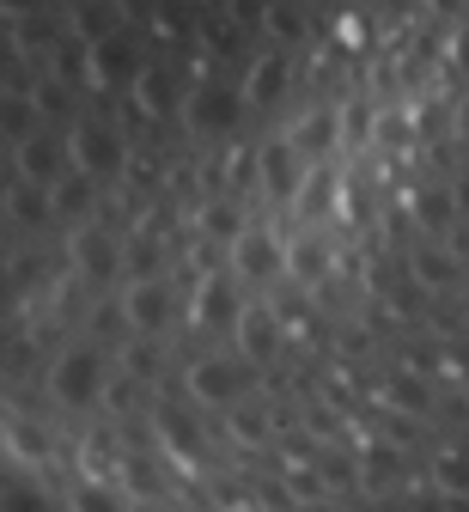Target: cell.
Instances as JSON below:
<instances>
[{
  "label": "cell",
  "instance_id": "13",
  "mask_svg": "<svg viewBox=\"0 0 469 512\" xmlns=\"http://www.w3.org/2000/svg\"><path fill=\"white\" fill-rule=\"evenodd\" d=\"M13 159H19V177L25 183H55V177H67L74 171V159H67V141H55V135H25V141H13Z\"/></svg>",
  "mask_w": 469,
  "mask_h": 512
},
{
  "label": "cell",
  "instance_id": "25",
  "mask_svg": "<svg viewBox=\"0 0 469 512\" xmlns=\"http://www.w3.org/2000/svg\"><path fill=\"white\" fill-rule=\"evenodd\" d=\"M268 31H275V43H293V37L305 31L299 7H287V0H275V7H268Z\"/></svg>",
  "mask_w": 469,
  "mask_h": 512
},
{
  "label": "cell",
  "instance_id": "4",
  "mask_svg": "<svg viewBox=\"0 0 469 512\" xmlns=\"http://www.w3.org/2000/svg\"><path fill=\"white\" fill-rule=\"evenodd\" d=\"M67 159H74V171H86L92 183L116 177L128 165V141L116 122H74V135H67Z\"/></svg>",
  "mask_w": 469,
  "mask_h": 512
},
{
  "label": "cell",
  "instance_id": "31",
  "mask_svg": "<svg viewBox=\"0 0 469 512\" xmlns=\"http://www.w3.org/2000/svg\"><path fill=\"white\" fill-rule=\"evenodd\" d=\"M299 512H329V506H299Z\"/></svg>",
  "mask_w": 469,
  "mask_h": 512
},
{
  "label": "cell",
  "instance_id": "26",
  "mask_svg": "<svg viewBox=\"0 0 469 512\" xmlns=\"http://www.w3.org/2000/svg\"><path fill=\"white\" fill-rule=\"evenodd\" d=\"M232 427H238V439H250V445H256V439H262V433H268V421H262V415H256V409H244V403H238V409H232Z\"/></svg>",
  "mask_w": 469,
  "mask_h": 512
},
{
  "label": "cell",
  "instance_id": "5",
  "mask_svg": "<svg viewBox=\"0 0 469 512\" xmlns=\"http://www.w3.org/2000/svg\"><path fill=\"white\" fill-rule=\"evenodd\" d=\"M232 275L238 281H275V275H287V238H275V226H244L232 244Z\"/></svg>",
  "mask_w": 469,
  "mask_h": 512
},
{
  "label": "cell",
  "instance_id": "12",
  "mask_svg": "<svg viewBox=\"0 0 469 512\" xmlns=\"http://www.w3.org/2000/svg\"><path fill=\"white\" fill-rule=\"evenodd\" d=\"M287 86H293V61H287V49H262L250 68H244V80H238V92H244V104H250V110L281 104V98H287Z\"/></svg>",
  "mask_w": 469,
  "mask_h": 512
},
{
  "label": "cell",
  "instance_id": "2",
  "mask_svg": "<svg viewBox=\"0 0 469 512\" xmlns=\"http://www.w3.org/2000/svg\"><path fill=\"white\" fill-rule=\"evenodd\" d=\"M244 384H250V360L244 354H201L183 372V391L201 409H238L244 403Z\"/></svg>",
  "mask_w": 469,
  "mask_h": 512
},
{
  "label": "cell",
  "instance_id": "30",
  "mask_svg": "<svg viewBox=\"0 0 469 512\" xmlns=\"http://www.w3.org/2000/svg\"><path fill=\"white\" fill-rule=\"evenodd\" d=\"M433 7H439V13H451V7H457V0H433Z\"/></svg>",
  "mask_w": 469,
  "mask_h": 512
},
{
  "label": "cell",
  "instance_id": "19",
  "mask_svg": "<svg viewBox=\"0 0 469 512\" xmlns=\"http://www.w3.org/2000/svg\"><path fill=\"white\" fill-rule=\"evenodd\" d=\"M195 226H201V232H208L214 244H232V238H238V232H244L250 220H244V214H238L232 202H201V214H195Z\"/></svg>",
  "mask_w": 469,
  "mask_h": 512
},
{
  "label": "cell",
  "instance_id": "14",
  "mask_svg": "<svg viewBox=\"0 0 469 512\" xmlns=\"http://www.w3.org/2000/svg\"><path fill=\"white\" fill-rule=\"evenodd\" d=\"M232 342H238V354L250 366L275 360V348H281V317H275V305H244V317L232 324Z\"/></svg>",
  "mask_w": 469,
  "mask_h": 512
},
{
  "label": "cell",
  "instance_id": "27",
  "mask_svg": "<svg viewBox=\"0 0 469 512\" xmlns=\"http://www.w3.org/2000/svg\"><path fill=\"white\" fill-rule=\"evenodd\" d=\"M7 512H43V494L25 488V482H13V488H7Z\"/></svg>",
  "mask_w": 469,
  "mask_h": 512
},
{
  "label": "cell",
  "instance_id": "9",
  "mask_svg": "<svg viewBox=\"0 0 469 512\" xmlns=\"http://www.w3.org/2000/svg\"><path fill=\"white\" fill-rule=\"evenodd\" d=\"M238 317H244V299H238V287L220 269L195 281V293H189V324L195 330H232Z\"/></svg>",
  "mask_w": 469,
  "mask_h": 512
},
{
  "label": "cell",
  "instance_id": "10",
  "mask_svg": "<svg viewBox=\"0 0 469 512\" xmlns=\"http://www.w3.org/2000/svg\"><path fill=\"white\" fill-rule=\"evenodd\" d=\"M67 256H74V269H80L86 281H110V275H122V263H128V244H122L110 226H80Z\"/></svg>",
  "mask_w": 469,
  "mask_h": 512
},
{
  "label": "cell",
  "instance_id": "18",
  "mask_svg": "<svg viewBox=\"0 0 469 512\" xmlns=\"http://www.w3.org/2000/svg\"><path fill=\"white\" fill-rule=\"evenodd\" d=\"M384 403L402 409V415H427L433 397H427V384H421L415 372H390V378H384Z\"/></svg>",
  "mask_w": 469,
  "mask_h": 512
},
{
  "label": "cell",
  "instance_id": "29",
  "mask_svg": "<svg viewBox=\"0 0 469 512\" xmlns=\"http://www.w3.org/2000/svg\"><path fill=\"white\" fill-rule=\"evenodd\" d=\"M457 135H463V141H469V92H463V98H457Z\"/></svg>",
  "mask_w": 469,
  "mask_h": 512
},
{
  "label": "cell",
  "instance_id": "11",
  "mask_svg": "<svg viewBox=\"0 0 469 512\" xmlns=\"http://www.w3.org/2000/svg\"><path fill=\"white\" fill-rule=\"evenodd\" d=\"M153 433L165 445V458H177V464H201V458H208V433H201V421L189 409H177V403L153 409Z\"/></svg>",
  "mask_w": 469,
  "mask_h": 512
},
{
  "label": "cell",
  "instance_id": "28",
  "mask_svg": "<svg viewBox=\"0 0 469 512\" xmlns=\"http://www.w3.org/2000/svg\"><path fill=\"white\" fill-rule=\"evenodd\" d=\"M451 366H457V378L469 384V342H457V354H451Z\"/></svg>",
  "mask_w": 469,
  "mask_h": 512
},
{
  "label": "cell",
  "instance_id": "6",
  "mask_svg": "<svg viewBox=\"0 0 469 512\" xmlns=\"http://www.w3.org/2000/svg\"><path fill=\"white\" fill-rule=\"evenodd\" d=\"M238 110H244V92H232L226 80H195L183 92V122L195 135H232Z\"/></svg>",
  "mask_w": 469,
  "mask_h": 512
},
{
  "label": "cell",
  "instance_id": "21",
  "mask_svg": "<svg viewBox=\"0 0 469 512\" xmlns=\"http://www.w3.org/2000/svg\"><path fill=\"white\" fill-rule=\"evenodd\" d=\"M49 202H55V214H80V208L92 202V177H86V171L55 177V183H49Z\"/></svg>",
  "mask_w": 469,
  "mask_h": 512
},
{
  "label": "cell",
  "instance_id": "22",
  "mask_svg": "<svg viewBox=\"0 0 469 512\" xmlns=\"http://www.w3.org/2000/svg\"><path fill=\"white\" fill-rule=\"evenodd\" d=\"M74 512H128V500L116 488H104V482H80L74 488Z\"/></svg>",
  "mask_w": 469,
  "mask_h": 512
},
{
  "label": "cell",
  "instance_id": "15",
  "mask_svg": "<svg viewBox=\"0 0 469 512\" xmlns=\"http://www.w3.org/2000/svg\"><path fill=\"white\" fill-rule=\"evenodd\" d=\"M128 98H134V110H141V116H171L177 110V80L165 68H141V74H134V86H128Z\"/></svg>",
  "mask_w": 469,
  "mask_h": 512
},
{
  "label": "cell",
  "instance_id": "24",
  "mask_svg": "<svg viewBox=\"0 0 469 512\" xmlns=\"http://www.w3.org/2000/svg\"><path fill=\"white\" fill-rule=\"evenodd\" d=\"M67 92H74V86H67V80H43L37 92H31V110H43V116H67Z\"/></svg>",
  "mask_w": 469,
  "mask_h": 512
},
{
  "label": "cell",
  "instance_id": "33",
  "mask_svg": "<svg viewBox=\"0 0 469 512\" xmlns=\"http://www.w3.org/2000/svg\"><path fill=\"white\" fill-rule=\"evenodd\" d=\"M201 512H214V506H201Z\"/></svg>",
  "mask_w": 469,
  "mask_h": 512
},
{
  "label": "cell",
  "instance_id": "3",
  "mask_svg": "<svg viewBox=\"0 0 469 512\" xmlns=\"http://www.w3.org/2000/svg\"><path fill=\"white\" fill-rule=\"evenodd\" d=\"M116 311H122V324H128L134 336H165L171 317H177V287H171L165 275H141V281L122 287Z\"/></svg>",
  "mask_w": 469,
  "mask_h": 512
},
{
  "label": "cell",
  "instance_id": "1",
  "mask_svg": "<svg viewBox=\"0 0 469 512\" xmlns=\"http://www.w3.org/2000/svg\"><path fill=\"white\" fill-rule=\"evenodd\" d=\"M104 391H110V366H104V354L92 342H74V348H61L49 360V397L61 409H92Z\"/></svg>",
  "mask_w": 469,
  "mask_h": 512
},
{
  "label": "cell",
  "instance_id": "23",
  "mask_svg": "<svg viewBox=\"0 0 469 512\" xmlns=\"http://www.w3.org/2000/svg\"><path fill=\"white\" fill-rule=\"evenodd\" d=\"M433 482H439L445 494H469V458H463V452H445V458L433 464Z\"/></svg>",
  "mask_w": 469,
  "mask_h": 512
},
{
  "label": "cell",
  "instance_id": "16",
  "mask_svg": "<svg viewBox=\"0 0 469 512\" xmlns=\"http://www.w3.org/2000/svg\"><path fill=\"white\" fill-rule=\"evenodd\" d=\"M415 220L427 226V232H445L451 220H457V189H445V183H427V189H415Z\"/></svg>",
  "mask_w": 469,
  "mask_h": 512
},
{
  "label": "cell",
  "instance_id": "8",
  "mask_svg": "<svg viewBox=\"0 0 469 512\" xmlns=\"http://www.w3.org/2000/svg\"><path fill=\"white\" fill-rule=\"evenodd\" d=\"M256 177H262V189H268L275 202H293L299 189H305V159H299V141H293V135L262 141V147H256Z\"/></svg>",
  "mask_w": 469,
  "mask_h": 512
},
{
  "label": "cell",
  "instance_id": "7",
  "mask_svg": "<svg viewBox=\"0 0 469 512\" xmlns=\"http://www.w3.org/2000/svg\"><path fill=\"white\" fill-rule=\"evenodd\" d=\"M141 68H147V61H141V49H134V37L122 25L86 43V80L92 86H134V74H141Z\"/></svg>",
  "mask_w": 469,
  "mask_h": 512
},
{
  "label": "cell",
  "instance_id": "32",
  "mask_svg": "<svg viewBox=\"0 0 469 512\" xmlns=\"http://www.w3.org/2000/svg\"><path fill=\"white\" fill-rule=\"evenodd\" d=\"M463 281H469V263H463Z\"/></svg>",
  "mask_w": 469,
  "mask_h": 512
},
{
  "label": "cell",
  "instance_id": "20",
  "mask_svg": "<svg viewBox=\"0 0 469 512\" xmlns=\"http://www.w3.org/2000/svg\"><path fill=\"white\" fill-rule=\"evenodd\" d=\"M451 281H457V263H451L439 244H421L415 250V287L427 293V287H451Z\"/></svg>",
  "mask_w": 469,
  "mask_h": 512
},
{
  "label": "cell",
  "instance_id": "17",
  "mask_svg": "<svg viewBox=\"0 0 469 512\" xmlns=\"http://www.w3.org/2000/svg\"><path fill=\"white\" fill-rule=\"evenodd\" d=\"M287 275L323 281V275H329V244H323V238H293V244H287Z\"/></svg>",
  "mask_w": 469,
  "mask_h": 512
}]
</instances>
